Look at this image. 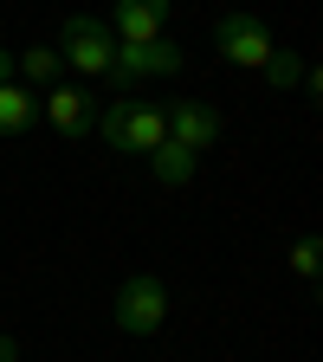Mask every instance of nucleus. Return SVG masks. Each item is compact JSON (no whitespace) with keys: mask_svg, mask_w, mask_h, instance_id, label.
<instances>
[{"mask_svg":"<svg viewBox=\"0 0 323 362\" xmlns=\"http://www.w3.org/2000/svg\"><path fill=\"white\" fill-rule=\"evenodd\" d=\"M117 330L123 337H155L168 324V285L155 279V272H129V279L117 285Z\"/></svg>","mask_w":323,"mask_h":362,"instance_id":"3","label":"nucleus"},{"mask_svg":"<svg viewBox=\"0 0 323 362\" xmlns=\"http://www.w3.org/2000/svg\"><path fill=\"white\" fill-rule=\"evenodd\" d=\"M317 265H323V240L304 233V240L291 246V272H298V279H317Z\"/></svg>","mask_w":323,"mask_h":362,"instance_id":"13","label":"nucleus"},{"mask_svg":"<svg viewBox=\"0 0 323 362\" xmlns=\"http://www.w3.org/2000/svg\"><path fill=\"white\" fill-rule=\"evenodd\" d=\"M162 117H168V143H181L188 156H207L220 136H226V117H220V104H207V98L162 104Z\"/></svg>","mask_w":323,"mask_h":362,"instance_id":"5","label":"nucleus"},{"mask_svg":"<svg viewBox=\"0 0 323 362\" xmlns=\"http://www.w3.org/2000/svg\"><path fill=\"white\" fill-rule=\"evenodd\" d=\"M13 356H20V343H13V337H0V362H13Z\"/></svg>","mask_w":323,"mask_h":362,"instance_id":"15","label":"nucleus"},{"mask_svg":"<svg viewBox=\"0 0 323 362\" xmlns=\"http://www.w3.org/2000/svg\"><path fill=\"white\" fill-rule=\"evenodd\" d=\"M213 45H220V59L226 65H246V71H259L265 59H271V26L259 20V13H220L213 20Z\"/></svg>","mask_w":323,"mask_h":362,"instance_id":"4","label":"nucleus"},{"mask_svg":"<svg viewBox=\"0 0 323 362\" xmlns=\"http://www.w3.org/2000/svg\"><path fill=\"white\" fill-rule=\"evenodd\" d=\"M259 71H265V84H271V90H298L310 65H304V52H285V45H271V59H265Z\"/></svg>","mask_w":323,"mask_h":362,"instance_id":"12","label":"nucleus"},{"mask_svg":"<svg viewBox=\"0 0 323 362\" xmlns=\"http://www.w3.org/2000/svg\"><path fill=\"white\" fill-rule=\"evenodd\" d=\"M168 20H175V0H117L110 33L117 45H149V39H168Z\"/></svg>","mask_w":323,"mask_h":362,"instance_id":"8","label":"nucleus"},{"mask_svg":"<svg viewBox=\"0 0 323 362\" xmlns=\"http://www.w3.org/2000/svg\"><path fill=\"white\" fill-rule=\"evenodd\" d=\"M59 65H71L78 78H110V59H117V33H110V20H98V13H71L65 26H59Z\"/></svg>","mask_w":323,"mask_h":362,"instance_id":"2","label":"nucleus"},{"mask_svg":"<svg viewBox=\"0 0 323 362\" xmlns=\"http://www.w3.org/2000/svg\"><path fill=\"white\" fill-rule=\"evenodd\" d=\"M98 129H104V143H110L117 156H155V149L168 143L162 104H136V98L104 104V110H98Z\"/></svg>","mask_w":323,"mask_h":362,"instance_id":"1","label":"nucleus"},{"mask_svg":"<svg viewBox=\"0 0 323 362\" xmlns=\"http://www.w3.org/2000/svg\"><path fill=\"white\" fill-rule=\"evenodd\" d=\"M20 71H13V52H7V45H0V84H13Z\"/></svg>","mask_w":323,"mask_h":362,"instance_id":"14","label":"nucleus"},{"mask_svg":"<svg viewBox=\"0 0 323 362\" xmlns=\"http://www.w3.org/2000/svg\"><path fill=\"white\" fill-rule=\"evenodd\" d=\"M13 71H20V84L33 90V84H45V90H52L59 84V52H52V45H26V52H13Z\"/></svg>","mask_w":323,"mask_h":362,"instance_id":"11","label":"nucleus"},{"mask_svg":"<svg viewBox=\"0 0 323 362\" xmlns=\"http://www.w3.org/2000/svg\"><path fill=\"white\" fill-rule=\"evenodd\" d=\"M194 168H201V156H188L181 143H162V149L149 156V175L162 181V188H188V181H194Z\"/></svg>","mask_w":323,"mask_h":362,"instance_id":"10","label":"nucleus"},{"mask_svg":"<svg viewBox=\"0 0 323 362\" xmlns=\"http://www.w3.org/2000/svg\"><path fill=\"white\" fill-rule=\"evenodd\" d=\"M175 71H181V45H175V39L117 45V59H110V84H117V90L143 84V78H175Z\"/></svg>","mask_w":323,"mask_h":362,"instance_id":"6","label":"nucleus"},{"mask_svg":"<svg viewBox=\"0 0 323 362\" xmlns=\"http://www.w3.org/2000/svg\"><path fill=\"white\" fill-rule=\"evenodd\" d=\"M39 117L52 123L59 136H71V143H78V136H90V129H98V98H90V90H78V84H65V78H59L52 90H45Z\"/></svg>","mask_w":323,"mask_h":362,"instance_id":"7","label":"nucleus"},{"mask_svg":"<svg viewBox=\"0 0 323 362\" xmlns=\"http://www.w3.org/2000/svg\"><path fill=\"white\" fill-rule=\"evenodd\" d=\"M39 123V98L13 78V84H0V136H26Z\"/></svg>","mask_w":323,"mask_h":362,"instance_id":"9","label":"nucleus"}]
</instances>
